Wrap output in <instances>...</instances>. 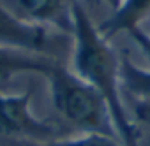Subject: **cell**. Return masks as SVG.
I'll return each mask as SVG.
<instances>
[{"instance_id": "cell-10", "label": "cell", "mask_w": 150, "mask_h": 146, "mask_svg": "<svg viewBox=\"0 0 150 146\" xmlns=\"http://www.w3.org/2000/svg\"><path fill=\"white\" fill-rule=\"evenodd\" d=\"M131 109H132L134 123H141V125L150 128V102L132 99V107Z\"/></svg>"}, {"instance_id": "cell-3", "label": "cell", "mask_w": 150, "mask_h": 146, "mask_svg": "<svg viewBox=\"0 0 150 146\" xmlns=\"http://www.w3.org/2000/svg\"><path fill=\"white\" fill-rule=\"evenodd\" d=\"M32 93L0 92V134L27 141V144L50 142L60 137L58 128L37 118L30 106Z\"/></svg>"}, {"instance_id": "cell-8", "label": "cell", "mask_w": 150, "mask_h": 146, "mask_svg": "<svg viewBox=\"0 0 150 146\" xmlns=\"http://www.w3.org/2000/svg\"><path fill=\"white\" fill-rule=\"evenodd\" d=\"M120 85L131 99L150 102V69L136 65L129 56H120Z\"/></svg>"}, {"instance_id": "cell-6", "label": "cell", "mask_w": 150, "mask_h": 146, "mask_svg": "<svg viewBox=\"0 0 150 146\" xmlns=\"http://www.w3.org/2000/svg\"><path fill=\"white\" fill-rule=\"evenodd\" d=\"M58 58L0 46V83H7L18 74H41L44 78L58 65Z\"/></svg>"}, {"instance_id": "cell-5", "label": "cell", "mask_w": 150, "mask_h": 146, "mask_svg": "<svg viewBox=\"0 0 150 146\" xmlns=\"http://www.w3.org/2000/svg\"><path fill=\"white\" fill-rule=\"evenodd\" d=\"M9 9L25 21L72 32V0H11Z\"/></svg>"}, {"instance_id": "cell-12", "label": "cell", "mask_w": 150, "mask_h": 146, "mask_svg": "<svg viewBox=\"0 0 150 146\" xmlns=\"http://www.w3.org/2000/svg\"><path fill=\"white\" fill-rule=\"evenodd\" d=\"M103 2H106V4H108V6H110L113 11H115V9H117L120 4H122V0H103Z\"/></svg>"}, {"instance_id": "cell-11", "label": "cell", "mask_w": 150, "mask_h": 146, "mask_svg": "<svg viewBox=\"0 0 150 146\" xmlns=\"http://www.w3.org/2000/svg\"><path fill=\"white\" fill-rule=\"evenodd\" d=\"M129 35H131V37L138 42V46L150 56V34H146V32H143L141 28H138V30H132Z\"/></svg>"}, {"instance_id": "cell-9", "label": "cell", "mask_w": 150, "mask_h": 146, "mask_svg": "<svg viewBox=\"0 0 150 146\" xmlns=\"http://www.w3.org/2000/svg\"><path fill=\"white\" fill-rule=\"evenodd\" d=\"M27 146H125L118 137L103 135V134H90L81 132L76 137H58L50 142H39V144H27Z\"/></svg>"}, {"instance_id": "cell-2", "label": "cell", "mask_w": 150, "mask_h": 146, "mask_svg": "<svg viewBox=\"0 0 150 146\" xmlns=\"http://www.w3.org/2000/svg\"><path fill=\"white\" fill-rule=\"evenodd\" d=\"M51 102L64 120L81 132L118 137L110 107L103 95L58 63L48 76Z\"/></svg>"}, {"instance_id": "cell-1", "label": "cell", "mask_w": 150, "mask_h": 146, "mask_svg": "<svg viewBox=\"0 0 150 146\" xmlns=\"http://www.w3.org/2000/svg\"><path fill=\"white\" fill-rule=\"evenodd\" d=\"M72 72L106 100L118 139L125 146H139V128L129 116L122 99L120 56L80 0H72Z\"/></svg>"}, {"instance_id": "cell-4", "label": "cell", "mask_w": 150, "mask_h": 146, "mask_svg": "<svg viewBox=\"0 0 150 146\" xmlns=\"http://www.w3.org/2000/svg\"><path fill=\"white\" fill-rule=\"evenodd\" d=\"M0 46L42 53L57 58L51 53V48L55 46V35L51 34V28L25 21L2 4H0Z\"/></svg>"}, {"instance_id": "cell-7", "label": "cell", "mask_w": 150, "mask_h": 146, "mask_svg": "<svg viewBox=\"0 0 150 146\" xmlns=\"http://www.w3.org/2000/svg\"><path fill=\"white\" fill-rule=\"evenodd\" d=\"M146 18H150V0H122V4L97 27V30L104 39L111 41V37L122 32L131 34L132 30L141 28V23Z\"/></svg>"}]
</instances>
